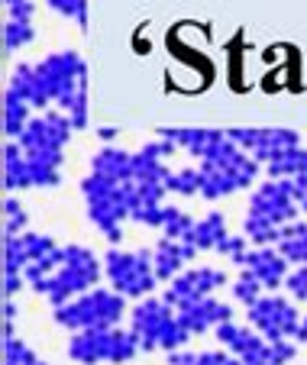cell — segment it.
Segmentation results:
<instances>
[{"instance_id": "1", "label": "cell", "mask_w": 307, "mask_h": 365, "mask_svg": "<svg viewBox=\"0 0 307 365\" xmlns=\"http://www.w3.org/2000/svg\"><path fill=\"white\" fill-rule=\"evenodd\" d=\"M36 71H39L49 101L69 113L75 130H84L88 126V65L81 62V56L78 52H52L36 65Z\"/></svg>"}, {"instance_id": "2", "label": "cell", "mask_w": 307, "mask_h": 365, "mask_svg": "<svg viewBox=\"0 0 307 365\" xmlns=\"http://www.w3.org/2000/svg\"><path fill=\"white\" fill-rule=\"evenodd\" d=\"M201 197L220 200L233 191H243L259 178V162L246 149H239L230 136H223L201 159Z\"/></svg>"}, {"instance_id": "3", "label": "cell", "mask_w": 307, "mask_h": 365, "mask_svg": "<svg viewBox=\"0 0 307 365\" xmlns=\"http://www.w3.org/2000/svg\"><path fill=\"white\" fill-rule=\"evenodd\" d=\"M81 194L88 204V217L97 230L104 233V240L110 246L123 240V220L133 210V197H136V181H110L91 172L81 181Z\"/></svg>"}, {"instance_id": "4", "label": "cell", "mask_w": 307, "mask_h": 365, "mask_svg": "<svg viewBox=\"0 0 307 365\" xmlns=\"http://www.w3.org/2000/svg\"><path fill=\"white\" fill-rule=\"evenodd\" d=\"M130 330L136 333L143 352H156V349L175 352L191 339L188 327L178 317V310L165 297H143L130 310Z\"/></svg>"}, {"instance_id": "5", "label": "cell", "mask_w": 307, "mask_h": 365, "mask_svg": "<svg viewBox=\"0 0 307 365\" xmlns=\"http://www.w3.org/2000/svg\"><path fill=\"white\" fill-rule=\"evenodd\" d=\"M101 262L94 259V252L84 246H65L61 249V265L46 278V284L39 288V294L49 297L52 307L75 301V297L88 294L91 288H97L101 282Z\"/></svg>"}, {"instance_id": "6", "label": "cell", "mask_w": 307, "mask_h": 365, "mask_svg": "<svg viewBox=\"0 0 307 365\" xmlns=\"http://www.w3.org/2000/svg\"><path fill=\"white\" fill-rule=\"evenodd\" d=\"M123 314H126V297L120 291L91 288L88 294L55 307L52 320L71 333H81V330H107V327H116Z\"/></svg>"}, {"instance_id": "7", "label": "cell", "mask_w": 307, "mask_h": 365, "mask_svg": "<svg viewBox=\"0 0 307 365\" xmlns=\"http://www.w3.org/2000/svg\"><path fill=\"white\" fill-rule=\"evenodd\" d=\"M136 352H143L136 333L120 330V327H107V330H81L69 339V356L81 365L97 362H130Z\"/></svg>"}, {"instance_id": "8", "label": "cell", "mask_w": 307, "mask_h": 365, "mask_svg": "<svg viewBox=\"0 0 307 365\" xmlns=\"http://www.w3.org/2000/svg\"><path fill=\"white\" fill-rule=\"evenodd\" d=\"M104 275H107L110 288L120 291L123 297H146L158 284L156 255H152V249L123 252L114 246L104 255Z\"/></svg>"}, {"instance_id": "9", "label": "cell", "mask_w": 307, "mask_h": 365, "mask_svg": "<svg viewBox=\"0 0 307 365\" xmlns=\"http://www.w3.org/2000/svg\"><path fill=\"white\" fill-rule=\"evenodd\" d=\"M71 130H75V126H71L69 113L46 110L29 120V126L23 130V136L16 139V143L23 145L26 155H61L71 139Z\"/></svg>"}, {"instance_id": "10", "label": "cell", "mask_w": 307, "mask_h": 365, "mask_svg": "<svg viewBox=\"0 0 307 365\" xmlns=\"http://www.w3.org/2000/svg\"><path fill=\"white\" fill-rule=\"evenodd\" d=\"M246 310H249L253 330H259L268 343H275V339H291L301 324L298 307H294L288 297H278V294H262L253 307H246Z\"/></svg>"}, {"instance_id": "11", "label": "cell", "mask_w": 307, "mask_h": 365, "mask_svg": "<svg viewBox=\"0 0 307 365\" xmlns=\"http://www.w3.org/2000/svg\"><path fill=\"white\" fill-rule=\"evenodd\" d=\"M298 210L301 207L294 200L288 178H268L249 197V217H259V220L272 223V227H285V223L298 220Z\"/></svg>"}, {"instance_id": "12", "label": "cell", "mask_w": 307, "mask_h": 365, "mask_svg": "<svg viewBox=\"0 0 307 365\" xmlns=\"http://www.w3.org/2000/svg\"><path fill=\"white\" fill-rule=\"evenodd\" d=\"M223 284H226V272L211 269V265H201V269H188L178 278H171L162 297L178 310V307H184V304H191V301L211 297L213 291L223 288Z\"/></svg>"}, {"instance_id": "13", "label": "cell", "mask_w": 307, "mask_h": 365, "mask_svg": "<svg viewBox=\"0 0 307 365\" xmlns=\"http://www.w3.org/2000/svg\"><path fill=\"white\" fill-rule=\"evenodd\" d=\"M226 136H230L239 149L249 152L259 165L262 162L268 165V162L278 159L281 152L301 145V139L294 130H226Z\"/></svg>"}, {"instance_id": "14", "label": "cell", "mask_w": 307, "mask_h": 365, "mask_svg": "<svg viewBox=\"0 0 307 365\" xmlns=\"http://www.w3.org/2000/svg\"><path fill=\"white\" fill-rule=\"evenodd\" d=\"M178 317H181V324L188 327V333H207V330H217L220 324H226V320H233V307L230 304H220L217 297H201V301H191L184 304V307H178Z\"/></svg>"}, {"instance_id": "15", "label": "cell", "mask_w": 307, "mask_h": 365, "mask_svg": "<svg viewBox=\"0 0 307 365\" xmlns=\"http://www.w3.org/2000/svg\"><path fill=\"white\" fill-rule=\"evenodd\" d=\"M288 265H291V262H288V259L275 246H256V249H249V252H246V259H243V269L256 272V275H259V282L266 284V291H275V288H281V284H285Z\"/></svg>"}, {"instance_id": "16", "label": "cell", "mask_w": 307, "mask_h": 365, "mask_svg": "<svg viewBox=\"0 0 307 365\" xmlns=\"http://www.w3.org/2000/svg\"><path fill=\"white\" fill-rule=\"evenodd\" d=\"M152 255H156V275H158V282H171V278L181 275L184 265L198 255V246H194V242H188V240H171V236H162V240H158V246L152 249Z\"/></svg>"}, {"instance_id": "17", "label": "cell", "mask_w": 307, "mask_h": 365, "mask_svg": "<svg viewBox=\"0 0 307 365\" xmlns=\"http://www.w3.org/2000/svg\"><path fill=\"white\" fill-rule=\"evenodd\" d=\"M91 172L110 181H133V152H123L116 145H104L91 155Z\"/></svg>"}, {"instance_id": "18", "label": "cell", "mask_w": 307, "mask_h": 365, "mask_svg": "<svg viewBox=\"0 0 307 365\" xmlns=\"http://www.w3.org/2000/svg\"><path fill=\"white\" fill-rule=\"evenodd\" d=\"M4 187L7 191H20V187H33V172H29V159L20 143L10 139L4 145Z\"/></svg>"}, {"instance_id": "19", "label": "cell", "mask_w": 307, "mask_h": 365, "mask_svg": "<svg viewBox=\"0 0 307 365\" xmlns=\"http://www.w3.org/2000/svg\"><path fill=\"white\" fill-rule=\"evenodd\" d=\"M162 139H171L178 149H188L194 159H204L207 152L226 136L223 130H158Z\"/></svg>"}, {"instance_id": "20", "label": "cell", "mask_w": 307, "mask_h": 365, "mask_svg": "<svg viewBox=\"0 0 307 365\" xmlns=\"http://www.w3.org/2000/svg\"><path fill=\"white\" fill-rule=\"evenodd\" d=\"M10 91H16V94H20L29 107H39V110L52 103V101H49V94H46V88H42V81H39L36 65H16L14 78H10Z\"/></svg>"}, {"instance_id": "21", "label": "cell", "mask_w": 307, "mask_h": 365, "mask_svg": "<svg viewBox=\"0 0 307 365\" xmlns=\"http://www.w3.org/2000/svg\"><path fill=\"white\" fill-rule=\"evenodd\" d=\"M281 255L291 265H307V223L304 220H291L278 230V242H275Z\"/></svg>"}, {"instance_id": "22", "label": "cell", "mask_w": 307, "mask_h": 365, "mask_svg": "<svg viewBox=\"0 0 307 365\" xmlns=\"http://www.w3.org/2000/svg\"><path fill=\"white\" fill-rule=\"evenodd\" d=\"M226 220H223V214H207L204 220H198L194 223V230H191V236H188V242H194L198 246V252H217V246L226 240Z\"/></svg>"}, {"instance_id": "23", "label": "cell", "mask_w": 307, "mask_h": 365, "mask_svg": "<svg viewBox=\"0 0 307 365\" xmlns=\"http://www.w3.org/2000/svg\"><path fill=\"white\" fill-rule=\"evenodd\" d=\"M29 110H33V107H29L16 91H10V88L4 91V133H7L10 139L23 136V130H26L29 120H33L29 117Z\"/></svg>"}, {"instance_id": "24", "label": "cell", "mask_w": 307, "mask_h": 365, "mask_svg": "<svg viewBox=\"0 0 307 365\" xmlns=\"http://www.w3.org/2000/svg\"><path fill=\"white\" fill-rule=\"evenodd\" d=\"M304 168H307V149L294 145V149L281 152L275 162H268L266 172H268V178H294V175L304 172Z\"/></svg>"}, {"instance_id": "25", "label": "cell", "mask_w": 307, "mask_h": 365, "mask_svg": "<svg viewBox=\"0 0 307 365\" xmlns=\"http://www.w3.org/2000/svg\"><path fill=\"white\" fill-rule=\"evenodd\" d=\"M168 365H230V352L207 349V352H168Z\"/></svg>"}, {"instance_id": "26", "label": "cell", "mask_w": 307, "mask_h": 365, "mask_svg": "<svg viewBox=\"0 0 307 365\" xmlns=\"http://www.w3.org/2000/svg\"><path fill=\"white\" fill-rule=\"evenodd\" d=\"M262 294H266V284L259 282V275L249 272V269H243V275L233 282V297H236L239 304H246V307H253Z\"/></svg>"}, {"instance_id": "27", "label": "cell", "mask_w": 307, "mask_h": 365, "mask_svg": "<svg viewBox=\"0 0 307 365\" xmlns=\"http://www.w3.org/2000/svg\"><path fill=\"white\" fill-rule=\"evenodd\" d=\"M194 230V220L184 214L181 207H168L165 204V217H162V233L171 240H188Z\"/></svg>"}, {"instance_id": "28", "label": "cell", "mask_w": 307, "mask_h": 365, "mask_svg": "<svg viewBox=\"0 0 307 365\" xmlns=\"http://www.w3.org/2000/svg\"><path fill=\"white\" fill-rule=\"evenodd\" d=\"M33 23L26 20H7V26H4V52L7 56H14V52H20L23 46H29L33 42Z\"/></svg>"}, {"instance_id": "29", "label": "cell", "mask_w": 307, "mask_h": 365, "mask_svg": "<svg viewBox=\"0 0 307 365\" xmlns=\"http://www.w3.org/2000/svg\"><path fill=\"white\" fill-rule=\"evenodd\" d=\"M165 185H168L171 194L194 197V194H201V168H181V172H171Z\"/></svg>"}, {"instance_id": "30", "label": "cell", "mask_w": 307, "mask_h": 365, "mask_svg": "<svg viewBox=\"0 0 307 365\" xmlns=\"http://www.w3.org/2000/svg\"><path fill=\"white\" fill-rule=\"evenodd\" d=\"M33 362H39V356L23 339L4 336V365H33Z\"/></svg>"}, {"instance_id": "31", "label": "cell", "mask_w": 307, "mask_h": 365, "mask_svg": "<svg viewBox=\"0 0 307 365\" xmlns=\"http://www.w3.org/2000/svg\"><path fill=\"white\" fill-rule=\"evenodd\" d=\"M26 233V214H23L20 200L7 197L4 200V236H20Z\"/></svg>"}, {"instance_id": "32", "label": "cell", "mask_w": 307, "mask_h": 365, "mask_svg": "<svg viewBox=\"0 0 307 365\" xmlns=\"http://www.w3.org/2000/svg\"><path fill=\"white\" fill-rule=\"evenodd\" d=\"M55 14L78 20V26H88V0H46Z\"/></svg>"}, {"instance_id": "33", "label": "cell", "mask_w": 307, "mask_h": 365, "mask_svg": "<svg viewBox=\"0 0 307 365\" xmlns=\"http://www.w3.org/2000/svg\"><path fill=\"white\" fill-rule=\"evenodd\" d=\"M217 252L226 255L230 262H236L239 269H243V259H246V252H249V240H246V236H226L217 246Z\"/></svg>"}, {"instance_id": "34", "label": "cell", "mask_w": 307, "mask_h": 365, "mask_svg": "<svg viewBox=\"0 0 307 365\" xmlns=\"http://www.w3.org/2000/svg\"><path fill=\"white\" fill-rule=\"evenodd\" d=\"M285 288L291 294V301H307V265H294V272H288Z\"/></svg>"}, {"instance_id": "35", "label": "cell", "mask_w": 307, "mask_h": 365, "mask_svg": "<svg viewBox=\"0 0 307 365\" xmlns=\"http://www.w3.org/2000/svg\"><path fill=\"white\" fill-rule=\"evenodd\" d=\"M291 181V191H294V200H298V207L307 214V168L304 172H298L294 178H288Z\"/></svg>"}, {"instance_id": "36", "label": "cell", "mask_w": 307, "mask_h": 365, "mask_svg": "<svg viewBox=\"0 0 307 365\" xmlns=\"http://www.w3.org/2000/svg\"><path fill=\"white\" fill-rule=\"evenodd\" d=\"M23 284H26L23 272H20V275H16V272H4V297H7V301L23 288Z\"/></svg>"}, {"instance_id": "37", "label": "cell", "mask_w": 307, "mask_h": 365, "mask_svg": "<svg viewBox=\"0 0 307 365\" xmlns=\"http://www.w3.org/2000/svg\"><path fill=\"white\" fill-rule=\"evenodd\" d=\"M294 343H307V317H301V324H298V330H294Z\"/></svg>"}, {"instance_id": "38", "label": "cell", "mask_w": 307, "mask_h": 365, "mask_svg": "<svg viewBox=\"0 0 307 365\" xmlns=\"http://www.w3.org/2000/svg\"><path fill=\"white\" fill-rule=\"evenodd\" d=\"M14 317H16L14 301H4V320H14Z\"/></svg>"}, {"instance_id": "39", "label": "cell", "mask_w": 307, "mask_h": 365, "mask_svg": "<svg viewBox=\"0 0 307 365\" xmlns=\"http://www.w3.org/2000/svg\"><path fill=\"white\" fill-rule=\"evenodd\" d=\"M97 136H101L104 143H110V139L116 136V130H114V126H104V130H97Z\"/></svg>"}, {"instance_id": "40", "label": "cell", "mask_w": 307, "mask_h": 365, "mask_svg": "<svg viewBox=\"0 0 307 365\" xmlns=\"http://www.w3.org/2000/svg\"><path fill=\"white\" fill-rule=\"evenodd\" d=\"M33 365H49V362H42V359H39V362H33Z\"/></svg>"}]
</instances>
